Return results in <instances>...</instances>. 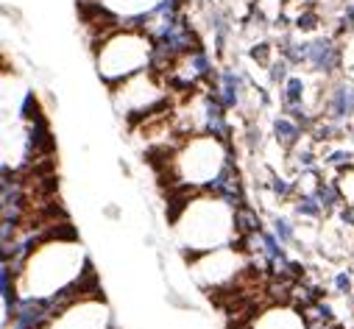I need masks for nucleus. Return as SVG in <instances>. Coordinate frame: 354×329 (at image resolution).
<instances>
[{
    "mask_svg": "<svg viewBox=\"0 0 354 329\" xmlns=\"http://www.w3.org/2000/svg\"><path fill=\"white\" fill-rule=\"evenodd\" d=\"M173 192L176 195L168 201V218L173 223L176 246L187 262L198 254L229 248L240 240L235 207L215 199V195L206 190L204 192L173 190Z\"/></svg>",
    "mask_w": 354,
    "mask_h": 329,
    "instance_id": "nucleus-1",
    "label": "nucleus"
},
{
    "mask_svg": "<svg viewBox=\"0 0 354 329\" xmlns=\"http://www.w3.org/2000/svg\"><path fill=\"white\" fill-rule=\"evenodd\" d=\"M165 165V179L170 190L181 192H204L215 181L226 165L235 162L229 140H221L215 134H193L184 137L179 146L159 151Z\"/></svg>",
    "mask_w": 354,
    "mask_h": 329,
    "instance_id": "nucleus-2",
    "label": "nucleus"
},
{
    "mask_svg": "<svg viewBox=\"0 0 354 329\" xmlns=\"http://www.w3.org/2000/svg\"><path fill=\"white\" fill-rule=\"evenodd\" d=\"M151 59H154V39L137 28H120L95 45L98 76L109 90L151 70Z\"/></svg>",
    "mask_w": 354,
    "mask_h": 329,
    "instance_id": "nucleus-3",
    "label": "nucleus"
},
{
    "mask_svg": "<svg viewBox=\"0 0 354 329\" xmlns=\"http://www.w3.org/2000/svg\"><path fill=\"white\" fill-rule=\"evenodd\" d=\"M321 117L343 126L354 120V81L340 79L326 90V95L321 92Z\"/></svg>",
    "mask_w": 354,
    "mask_h": 329,
    "instance_id": "nucleus-4",
    "label": "nucleus"
},
{
    "mask_svg": "<svg viewBox=\"0 0 354 329\" xmlns=\"http://www.w3.org/2000/svg\"><path fill=\"white\" fill-rule=\"evenodd\" d=\"M340 59H343V53H340L337 42H335L332 37L310 39V59H307V64H310L315 73L332 76V73L340 68Z\"/></svg>",
    "mask_w": 354,
    "mask_h": 329,
    "instance_id": "nucleus-5",
    "label": "nucleus"
},
{
    "mask_svg": "<svg viewBox=\"0 0 354 329\" xmlns=\"http://www.w3.org/2000/svg\"><path fill=\"white\" fill-rule=\"evenodd\" d=\"M206 192H212L215 199H221V201H226L229 207H243L246 204V190H243V179H240V173H237V168H235V162L232 165H226V170L212 181L209 187H206Z\"/></svg>",
    "mask_w": 354,
    "mask_h": 329,
    "instance_id": "nucleus-6",
    "label": "nucleus"
},
{
    "mask_svg": "<svg viewBox=\"0 0 354 329\" xmlns=\"http://www.w3.org/2000/svg\"><path fill=\"white\" fill-rule=\"evenodd\" d=\"M246 92V76L235 68H224L218 81H215V95L226 109H237Z\"/></svg>",
    "mask_w": 354,
    "mask_h": 329,
    "instance_id": "nucleus-7",
    "label": "nucleus"
},
{
    "mask_svg": "<svg viewBox=\"0 0 354 329\" xmlns=\"http://www.w3.org/2000/svg\"><path fill=\"white\" fill-rule=\"evenodd\" d=\"M302 137H304V128H302L296 120H291L288 114L273 117V140H276L282 148H299Z\"/></svg>",
    "mask_w": 354,
    "mask_h": 329,
    "instance_id": "nucleus-8",
    "label": "nucleus"
},
{
    "mask_svg": "<svg viewBox=\"0 0 354 329\" xmlns=\"http://www.w3.org/2000/svg\"><path fill=\"white\" fill-rule=\"evenodd\" d=\"M235 221H237V232H240V237H243V235H254V232H265L262 218H259V212H257L251 204L237 207Z\"/></svg>",
    "mask_w": 354,
    "mask_h": 329,
    "instance_id": "nucleus-9",
    "label": "nucleus"
},
{
    "mask_svg": "<svg viewBox=\"0 0 354 329\" xmlns=\"http://www.w3.org/2000/svg\"><path fill=\"white\" fill-rule=\"evenodd\" d=\"M296 215L299 218H310V221H318V218H324L326 215V210L318 204V199H315V195L313 192H299L296 195Z\"/></svg>",
    "mask_w": 354,
    "mask_h": 329,
    "instance_id": "nucleus-10",
    "label": "nucleus"
},
{
    "mask_svg": "<svg viewBox=\"0 0 354 329\" xmlns=\"http://www.w3.org/2000/svg\"><path fill=\"white\" fill-rule=\"evenodd\" d=\"M304 98H307V81L302 76H291L288 84L282 87V106L304 103Z\"/></svg>",
    "mask_w": 354,
    "mask_h": 329,
    "instance_id": "nucleus-11",
    "label": "nucleus"
},
{
    "mask_svg": "<svg viewBox=\"0 0 354 329\" xmlns=\"http://www.w3.org/2000/svg\"><path fill=\"white\" fill-rule=\"evenodd\" d=\"M268 187H271V192L276 195L279 201H285V199H291V195L299 192V181L296 179H285V176H279V173H271L268 176Z\"/></svg>",
    "mask_w": 354,
    "mask_h": 329,
    "instance_id": "nucleus-12",
    "label": "nucleus"
},
{
    "mask_svg": "<svg viewBox=\"0 0 354 329\" xmlns=\"http://www.w3.org/2000/svg\"><path fill=\"white\" fill-rule=\"evenodd\" d=\"M291 68H293V64H291L285 56L273 59V61L268 64V81H271L273 87H285V84H288V79L293 76V73H291Z\"/></svg>",
    "mask_w": 354,
    "mask_h": 329,
    "instance_id": "nucleus-13",
    "label": "nucleus"
},
{
    "mask_svg": "<svg viewBox=\"0 0 354 329\" xmlns=\"http://www.w3.org/2000/svg\"><path fill=\"white\" fill-rule=\"evenodd\" d=\"M293 165H296L299 173L318 170V154H315V148H296L293 151Z\"/></svg>",
    "mask_w": 354,
    "mask_h": 329,
    "instance_id": "nucleus-14",
    "label": "nucleus"
},
{
    "mask_svg": "<svg viewBox=\"0 0 354 329\" xmlns=\"http://www.w3.org/2000/svg\"><path fill=\"white\" fill-rule=\"evenodd\" d=\"M271 232L285 243V246H291V243H296V226H293V221H288V218H282V215H276L273 221H271Z\"/></svg>",
    "mask_w": 354,
    "mask_h": 329,
    "instance_id": "nucleus-15",
    "label": "nucleus"
},
{
    "mask_svg": "<svg viewBox=\"0 0 354 329\" xmlns=\"http://www.w3.org/2000/svg\"><path fill=\"white\" fill-rule=\"evenodd\" d=\"M324 165L326 168H335V170L354 168V151L351 148H337V151H332V154L324 157Z\"/></svg>",
    "mask_w": 354,
    "mask_h": 329,
    "instance_id": "nucleus-16",
    "label": "nucleus"
},
{
    "mask_svg": "<svg viewBox=\"0 0 354 329\" xmlns=\"http://www.w3.org/2000/svg\"><path fill=\"white\" fill-rule=\"evenodd\" d=\"M271 53H273V45H268V42H259V45H254V48L248 50V56H251L254 61L265 64V68H268V64L273 61V59H271Z\"/></svg>",
    "mask_w": 354,
    "mask_h": 329,
    "instance_id": "nucleus-17",
    "label": "nucleus"
},
{
    "mask_svg": "<svg viewBox=\"0 0 354 329\" xmlns=\"http://www.w3.org/2000/svg\"><path fill=\"white\" fill-rule=\"evenodd\" d=\"M332 288H335V293H340V296H351V293H354V282H351V277H348L346 271L335 274Z\"/></svg>",
    "mask_w": 354,
    "mask_h": 329,
    "instance_id": "nucleus-18",
    "label": "nucleus"
},
{
    "mask_svg": "<svg viewBox=\"0 0 354 329\" xmlns=\"http://www.w3.org/2000/svg\"><path fill=\"white\" fill-rule=\"evenodd\" d=\"M313 28H318V14L313 9H307L296 17V31H313Z\"/></svg>",
    "mask_w": 354,
    "mask_h": 329,
    "instance_id": "nucleus-19",
    "label": "nucleus"
},
{
    "mask_svg": "<svg viewBox=\"0 0 354 329\" xmlns=\"http://www.w3.org/2000/svg\"><path fill=\"white\" fill-rule=\"evenodd\" d=\"M337 218L343 221V226H354V204H343L337 210Z\"/></svg>",
    "mask_w": 354,
    "mask_h": 329,
    "instance_id": "nucleus-20",
    "label": "nucleus"
},
{
    "mask_svg": "<svg viewBox=\"0 0 354 329\" xmlns=\"http://www.w3.org/2000/svg\"><path fill=\"white\" fill-rule=\"evenodd\" d=\"M348 137H351V143H354V120L348 123Z\"/></svg>",
    "mask_w": 354,
    "mask_h": 329,
    "instance_id": "nucleus-21",
    "label": "nucleus"
},
{
    "mask_svg": "<svg viewBox=\"0 0 354 329\" xmlns=\"http://www.w3.org/2000/svg\"><path fill=\"white\" fill-rule=\"evenodd\" d=\"M351 6H354V0H351Z\"/></svg>",
    "mask_w": 354,
    "mask_h": 329,
    "instance_id": "nucleus-22",
    "label": "nucleus"
}]
</instances>
